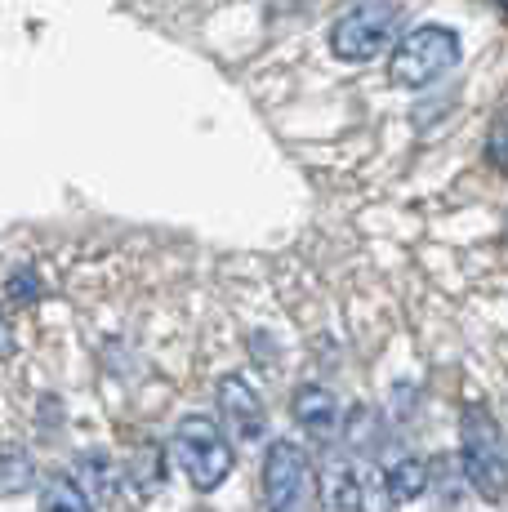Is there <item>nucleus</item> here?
<instances>
[{
  "mask_svg": "<svg viewBox=\"0 0 508 512\" xmlns=\"http://www.w3.org/2000/svg\"><path fill=\"white\" fill-rule=\"evenodd\" d=\"M67 477H72L94 504H107V499L116 495V468L103 450H85V455H76L72 468H67Z\"/></svg>",
  "mask_w": 508,
  "mask_h": 512,
  "instance_id": "obj_9",
  "label": "nucleus"
},
{
  "mask_svg": "<svg viewBox=\"0 0 508 512\" xmlns=\"http://www.w3.org/2000/svg\"><path fill=\"white\" fill-rule=\"evenodd\" d=\"M459 472L482 499L500 504L508 495V446L491 410L468 406L459 419Z\"/></svg>",
  "mask_w": 508,
  "mask_h": 512,
  "instance_id": "obj_1",
  "label": "nucleus"
},
{
  "mask_svg": "<svg viewBox=\"0 0 508 512\" xmlns=\"http://www.w3.org/2000/svg\"><path fill=\"white\" fill-rule=\"evenodd\" d=\"M455 63H459V36L451 27L424 23L397 45L388 72H393V81L402 85V90H424V85H433L437 76L451 72Z\"/></svg>",
  "mask_w": 508,
  "mask_h": 512,
  "instance_id": "obj_4",
  "label": "nucleus"
},
{
  "mask_svg": "<svg viewBox=\"0 0 508 512\" xmlns=\"http://www.w3.org/2000/svg\"><path fill=\"white\" fill-rule=\"evenodd\" d=\"M125 472L134 477V486L148 495V490H156V486H165V464H161V455L156 450H139V455L125 464Z\"/></svg>",
  "mask_w": 508,
  "mask_h": 512,
  "instance_id": "obj_13",
  "label": "nucleus"
},
{
  "mask_svg": "<svg viewBox=\"0 0 508 512\" xmlns=\"http://www.w3.org/2000/svg\"><path fill=\"white\" fill-rule=\"evenodd\" d=\"M295 419L312 441H321V446H330V441L344 432V410H339L335 392L321 388V383H308V388L295 392Z\"/></svg>",
  "mask_w": 508,
  "mask_h": 512,
  "instance_id": "obj_7",
  "label": "nucleus"
},
{
  "mask_svg": "<svg viewBox=\"0 0 508 512\" xmlns=\"http://www.w3.org/2000/svg\"><path fill=\"white\" fill-rule=\"evenodd\" d=\"M504 5H508V0H504Z\"/></svg>",
  "mask_w": 508,
  "mask_h": 512,
  "instance_id": "obj_17",
  "label": "nucleus"
},
{
  "mask_svg": "<svg viewBox=\"0 0 508 512\" xmlns=\"http://www.w3.org/2000/svg\"><path fill=\"white\" fill-rule=\"evenodd\" d=\"M397 27H402V5L397 0H353L339 9L335 27H330V49L344 63H370L393 45Z\"/></svg>",
  "mask_w": 508,
  "mask_h": 512,
  "instance_id": "obj_2",
  "label": "nucleus"
},
{
  "mask_svg": "<svg viewBox=\"0 0 508 512\" xmlns=\"http://www.w3.org/2000/svg\"><path fill=\"white\" fill-rule=\"evenodd\" d=\"M263 512H299L312 486V464L304 446L295 441H272L263 455Z\"/></svg>",
  "mask_w": 508,
  "mask_h": 512,
  "instance_id": "obj_5",
  "label": "nucleus"
},
{
  "mask_svg": "<svg viewBox=\"0 0 508 512\" xmlns=\"http://www.w3.org/2000/svg\"><path fill=\"white\" fill-rule=\"evenodd\" d=\"M0 339H5V312H0Z\"/></svg>",
  "mask_w": 508,
  "mask_h": 512,
  "instance_id": "obj_16",
  "label": "nucleus"
},
{
  "mask_svg": "<svg viewBox=\"0 0 508 512\" xmlns=\"http://www.w3.org/2000/svg\"><path fill=\"white\" fill-rule=\"evenodd\" d=\"M36 294H41V285H36V272H14V277H9V299L14 303H32Z\"/></svg>",
  "mask_w": 508,
  "mask_h": 512,
  "instance_id": "obj_15",
  "label": "nucleus"
},
{
  "mask_svg": "<svg viewBox=\"0 0 508 512\" xmlns=\"http://www.w3.org/2000/svg\"><path fill=\"white\" fill-rule=\"evenodd\" d=\"M317 508L321 512H361L366 508V490H361V477L353 464L335 459V464L321 468L317 477Z\"/></svg>",
  "mask_w": 508,
  "mask_h": 512,
  "instance_id": "obj_8",
  "label": "nucleus"
},
{
  "mask_svg": "<svg viewBox=\"0 0 508 512\" xmlns=\"http://www.w3.org/2000/svg\"><path fill=\"white\" fill-rule=\"evenodd\" d=\"M41 512H94V499L67 472H54L41 486Z\"/></svg>",
  "mask_w": 508,
  "mask_h": 512,
  "instance_id": "obj_12",
  "label": "nucleus"
},
{
  "mask_svg": "<svg viewBox=\"0 0 508 512\" xmlns=\"http://www.w3.org/2000/svg\"><path fill=\"white\" fill-rule=\"evenodd\" d=\"M486 156H491L495 170L508 174V107L491 121V134H486Z\"/></svg>",
  "mask_w": 508,
  "mask_h": 512,
  "instance_id": "obj_14",
  "label": "nucleus"
},
{
  "mask_svg": "<svg viewBox=\"0 0 508 512\" xmlns=\"http://www.w3.org/2000/svg\"><path fill=\"white\" fill-rule=\"evenodd\" d=\"M428 481H433V464L419 459V455H402V459H393V464L384 468V490L397 499V504L428 495Z\"/></svg>",
  "mask_w": 508,
  "mask_h": 512,
  "instance_id": "obj_10",
  "label": "nucleus"
},
{
  "mask_svg": "<svg viewBox=\"0 0 508 512\" xmlns=\"http://www.w3.org/2000/svg\"><path fill=\"white\" fill-rule=\"evenodd\" d=\"M174 459L197 490H219L232 472V446L223 428L205 415H183L174 428Z\"/></svg>",
  "mask_w": 508,
  "mask_h": 512,
  "instance_id": "obj_3",
  "label": "nucleus"
},
{
  "mask_svg": "<svg viewBox=\"0 0 508 512\" xmlns=\"http://www.w3.org/2000/svg\"><path fill=\"white\" fill-rule=\"evenodd\" d=\"M214 401H219V419L232 437L246 441V446L263 441V432H268V410H263L259 388H254L246 374H223Z\"/></svg>",
  "mask_w": 508,
  "mask_h": 512,
  "instance_id": "obj_6",
  "label": "nucleus"
},
{
  "mask_svg": "<svg viewBox=\"0 0 508 512\" xmlns=\"http://www.w3.org/2000/svg\"><path fill=\"white\" fill-rule=\"evenodd\" d=\"M36 486V459L14 441H0V499L27 495Z\"/></svg>",
  "mask_w": 508,
  "mask_h": 512,
  "instance_id": "obj_11",
  "label": "nucleus"
}]
</instances>
